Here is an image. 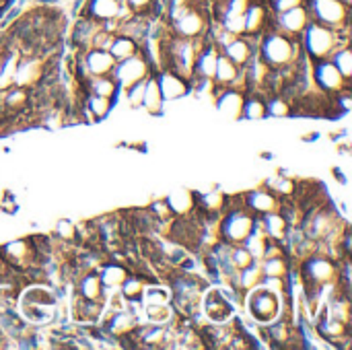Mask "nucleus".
<instances>
[{
  "label": "nucleus",
  "instance_id": "1",
  "mask_svg": "<svg viewBox=\"0 0 352 350\" xmlns=\"http://www.w3.org/2000/svg\"><path fill=\"white\" fill-rule=\"evenodd\" d=\"M301 52V43L295 37H289L280 31L268 29L262 33L258 41V58L268 68H283L295 62V58Z\"/></svg>",
  "mask_w": 352,
  "mask_h": 350
},
{
  "label": "nucleus",
  "instance_id": "2",
  "mask_svg": "<svg viewBox=\"0 0 352 350\" xmlns=\"http://www.w3.org/2000/svg\"><path fill=\"white\" fill-rule=\"evenodd\" d=\"M305 6L309 10V19L316 23H322L332 29L349 27L351 6L342 0H305Z\"/></svg>",
  "mask_w": 352,
  "mask_h": 350
},
{
  "label": "nucleus",
  "instance_id": "3",
  "mask_svg": "<svg viewBox=\"0 0 352 350\" xmlns=\"http://www.w3.org/2000/svg\"><path fill=\"white\" fill-rule=\"evenodd\" d=\"M248 295V307H250V314L256 322H260L262 326H268L270 322H274L280 314V301L276 297L274 291L266 289V287H256L252 289Z\"/></svg>",
  "mask_w": 352,
  "mask_h": 350
},
{
  "label": "nucleus",
  "instance_id": "4",
  "mask_svg": "<svg viewBox=\"0 0 352 350\" xmlns=\"http://www.w3.org/2000/svg\"><path fill=\"white\" fill-rule=\"evenodd\" d=\"M314 78L318 85V91L326 95H336L340 91L351 89V80L340 74V70L332 64L330 58L324 60H314Z\"/></svg>",
  "mask_w": 352,
  "mask_h": 350
},
{
  "label": "nucleus",
  "instance_id": "5",
  "mask_svg": "<svg viewBox=\"0 0 352 350\" xmlns=\"http://www.w3.org/2000/svg\"><path fill=\"white\" fill-rule=\"evenodd\" d=\"M309 10L305 4H299V6H293L285 12H278V14H272V21H270V29L274 31H280L289 37H295L299 39V35L303 33V29L307 27L309 23Z\"/></svg>",
  "mask_w": 352,
  "mask_h": 350
},
{
  "label": "nucleus",
  "instance_id": "6",
  "mask_svg": "<svg viewBox=\"0 0 352 350\" xmlns=\"http://www.w3.org/2000/svg\"><path fill=\"white\" fill-rule=\"evenodd\" d=\"M204 314L212 324H223L233 318V303L217 289L208 291L204 297Z\"/></svg>",
  "mask_w": 352,
  "mask_h": 350
},
{
  "label": "nucleus",
  "instance_id": "7",
  "mask_svg": "<svg viewBox=\"0 0 352 350\" xmlns=\"http://www.w3.org/2000/svg\"><path fill=\"white\" fill-rule=\"evenodd\" d=\"M124 0H87L82 8V17H89L97 23H105L109 19L120 17Z\"/></svg>",
  "mask_w": 352,
  "mask_h": 350
},
{
  "label": "nucleus",
  "instance_id": "8",
  "mask_svg": "<svg viewBox=\"0 0 352 350\" xmlns=\"http://www.w3.org/2000/svg\"><path fill=\"white\" fill-rule=\"evenodd\" d=\"M76 295L89 301H101L105 303V287L99 278L97 270L82 272L80 278L76 281Z\"/></svg>",
  "mask_w": 352,
  "mask_h": 350
},
{
  "label": "nucleus",
  "instance_id": "9",
  "mask_svg": "<svg viewBox=\"0 0 352 350\" xmlns=\"http://www.w3.org/2000/svg\"><path fill=\"white\" fill-rule=\"evenodd\" d=\"M155 78L159 83L163 99H175V97H182V95H186L190 91V80L175 74V72H171V70H163Z\"/></svg>",
  "mask_w": 352,
  "mask_h": 350
},
{
  "label": "nucleus",
  "instance_id": "10",
  "mask_svg": "<svg viewBox=\"0 0 352 350\" xmlns=\"http://www.w3.org/2000/svg\"><path fill=\"white\" fill-rule=\"evenodd\" d=\"M278 202H280V200H278V196H276L274 192L256 190V192L245 194V206H248L254 215H258V217L278 210Z\"/></svg>",
  "mask_w": 352,
  "mask_h": 350
},
{
  "label": "nucleus",
  "instance_id": "11",
  "mask_svg": "<svg viewBox=\"0 0 352 350\" xmlns=\"http://www.w3.org/2000/svg\"><path fill=\"white\" fill-rule=\"evenodd\" d=\"M107 52L113 56L116 62H120V60H126V58H130V56H134V54L138 52V41H134V39L128 37V35L118 33V35L113 37V41H111V45H109Z\"/></svg>",
  "mask_w": 352,
  "mask_h": 350
},
{
  "label": "nucleus",
  "instance_id": "12",
  "mask_svg": "<svg viewBox=\"0 0 352 350\" xmlns=\"http://www.w3.org/2000/svg\"><path fill=\"white\" fill-rule=\"evenodd\" d=\"M161 105H163V95H161V89H159L157 78L151 74V76H146V80H144L142 107H146L151 113H155V111H161Z\"/></svg>",
  "mask_w": 352,
  "mask_h": 350
},
{
  "label": "nucleus",
  "instance_id": "13",
  "mask_svg": "<svg viewBox=\"0 0 352 350\" xmlns=\"http://www.w3.org/2000/svg\"><path fill=\"white\" fill-rule=\"evenodd\" d=\"M330 60H332V64L340 70V74H342L344 78H349V80H351V74H352L351 47H349V45H342V47L334 50V52L330 54Z\"/></svg>",
  "mask_w": 352,
  "mask_h": 350
},
{
  "label": "nucleus",
  "instance_id": "14",
  "mask_svg": "<svg viewBox=\"0 0 352 350\" xmlns=\"http://www.w3.org/2000/svg\"><path fill=\"white\" fill-rule=\"evenodd\" d=\"M146 318H148V324L169 326L173 320V307H169V305H146Z\"/></svg>",
  "mask_w": 352,
  "mask_h": 350
},
{
  "label": "nucleus",
  "instance_id": "15",
  "mask_svg": "<svg viewBox=\"0 0 352 350\" xmlns=\"http://www.w3.org/2000/svg\"><path fill=\"white\" fill-rule=\"evenodd\" d=\"M146 305H169L171 303V293L163 287H148L142 291Z\"/></svg>",
  "mask_w": 352,
  "mask_h": 350
},
{
  "label": "nucleus",
  "instance_id": "16",
  "mask_svg": "<svg viewBox=\"0 0 352 350\" xmlns=\"http://www.w3.org/2000/svg\"><path fill=\"white\" fill-rule=\"evenodd\" d=\"M0 6L4 8V6H6V0H0Z\"/></svg>",
  "mask_w": 352,
  "mask_h": 350
}]
</instances>
